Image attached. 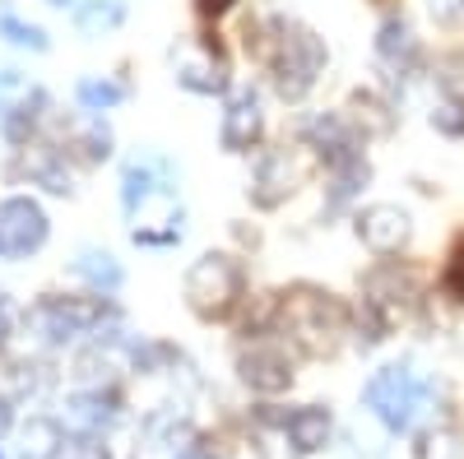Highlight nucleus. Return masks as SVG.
I'll return each instance as SVG.
<instances>
[{"label":"nucleus","instance_id":"f8f14e48","mask_svg":"<svg viewBox=\"0 0 464 459\" xmlns=\"http://www.w3.org/2000/svg\"><path fill=\"white\" fill-rule=\"evenodd\" d=\"M409 301H413V283H409V274H400V270H381V274H372V283H367V306L381 316V325H395V320L409 311Z\"/></svg>","mask_w":464,"mask_h":459},{"label":"nucleus","instance_id":"f03ea898","mask_svg":"<svg viewBox=\"0 0 464 459\" xmlns=\"http://www.w3.org/2000/svg\"><path fill=\"white\" fill-rule=\"evenodd\" d=\"M321 65H325L321 37L306 28V24L279 19V24H275V37H269V70H275V89L297 102L306 89L316 84Z\"/></svg>","mask_w":464,"mask_h":459},{"label":"nucleus","instance_id":"c756f323","mask_svg":"<svg viewBox=\"0 0 464 459\" xmlns=\"http://www.w3.org/2000/svg\"><path fill=\"white\" fill-rule=\"evenodd\" d=\"M181 459H200V454H181Z\"/></svg>","mask_w":464,"mask_h":459},{"label":"nucleus","instance_id":"9b49d317","mask_svg":"<svg viewBox=\"0 0 464 459\" xmlns=\"http://www.w3.org/2000/svg\"><path fill=\"white\" fill-rule=\"evenodd\" d=\"M297 181H302L297 158H288V153H265L260 167H256V181H251V200L260 209H275L279 200H288L297 190Z\"/></svg>","mask_w":464,"mask_h":459},{"label":"nucleus","instance_id":"39448f33","mask_svg":"<svg viewBox=\"0 0 464 459\" xmlns=\"http://www.w3.org/2000/svg\"><path fill=\"white\" fill-rule=\"evenodd\" d=\"M121 200H126V214H149L153 205H172L177 200V172L144 153V158H130L126 163V177H121Z\"/></svg>","mask_w":464,"mask_h":459},{"label":"nucleus","instance_id":"9d476101","mask_svg":"<svg viewBox=\"0 0 464 459\" xmlns=\"http://www.w3.org/2000/svg\"><path fill=\"white\" fill-rule=\"evenodd\" d=\"M177 80L196 93H223L227 89V61L214 52V47H200V43H186L177 52Z\"/></svg>","mask_w":464,"mask_h":459},{"label":"nucleus","instance_id":"b1692460","mask_svg":"<svg viewBox=\"0 0 464 459\" xmlns=\"http://www.w3.org/2000/svg\"><path fill=\"white\" fill-rule=\"evenodd\" d=\"M116 98H121V84H107V80H84V84H80V102H84L89 111H102V107H111Z\"/></svg>","mask_w":464,"mask_h":459},{"label":"nucleus","instance_id":"0eeeda50","mask_svg":"<svg viewBox=\"0 0 464 459\" xmlns=\"http://www.w3.org/2000/svg\"><path fill=\"white\" fill-rule=\"evenodd\" d=\"M242 380L251 390H288L293 386V358L279 339H256L251 349H242Z\"/></svg>","mask_w":464,"mask_h":459},{"label":"nucleus","instance_id":"2eb2a0df","mask_svg":"<svg viewBox=\"0 0 464 459\" xmlns=\"http://www.w3.org/2000/svg\"><path fill=\"white\" fill-rule=\"evenodd\" d=\"M116 417V408H111V399L107 395H74L70 404H65V423L74 427V432H102L107 423Z\"/></svg>","mask_w":464,"mask_h":459},{"label":"nucleus","instance_id":"dca6fc26","mask_svg":"<svg viewBox=\"0 0 464 459\" xmlns=\"http://www.w3.org/2000/svg\"><path fill=\"white\" fill-rule=\"evenodd\" d=\"M74 274H80L93 292L121 288V264H116L107 251H80V260H74Z\"/></svg>","mask_w":464,"mask_h":459},{"label":"nucleus","instance_id":"4be33fe9","mask_svg":"<svg viewBox=\"0 0 464 459\" xmlns=\"http://www.w3.org/2000/svg\"><path fill=\"white\" fill-rule=\"evenodd\" d=\"M0 37L5 43H14V47H28V52H43L47 47V37H43V28H33V24H24V19H0Z\"/></svg>","mask_w":464,"mask_h":459},{"label":"nucleus","instance_id":"6e6552de","mask_svg":"<svg viewBox=\"0 0 464 459\" xmlns=\"http://www.w3.org/2000/svg\"><path fill=\"white\" fill-rule=\"evenodd\" d=\"M98 316H102L98 301H61V297H52V301H43L33 311V330L43 334L47 343H65L74 334H84Z\"/></svg>","mask_w":464,"mask_h":459},{"label":"nucleus","instance_id":"5701e85b","mask_svg":"<svg viewBox=\"0 0 464 459\" xmlns=\"http://www.w3.org/2000/svg\"><path fill=\"white\" fill-rule=\"evenodd\" d=\"M432 126L446 130V135H459V130H464V102H459L455 93H441V98H437V107H432Z\"/></svg>","mask_w":464,"mask_h":459},{"label":"nucleus","instance_id":"aec40b11","mask_svg":"<svg viewBox=\"0 0 464 459\" xmlns=\"http://www.w3.org/2000/svg\"><path fill=\"white\" fill-rule=\"evenodd\" d=\"M56 445H61L56 423H47V417L28 423V432H24V459H52V450H56Z\"/></svg>","mask_w":464,"mask_h":459},{"label":"nucleus","instance_id":"7c9ffc66","mask_svg":"<svg viewBox=\"0 0 464 459\" xmlns=\"http://www.w3.org/2000/svg\"><path fill=\"white\" fill-rule=\"evenodd\" d=\"M376 5H385V0H376Z\"/></svg>","mask_w":464,"mask_h":459},{"label":"nucleus","instance_id":"ddd939ff","mask_svg":"<svg viewBox=\"0 0 464 459\" xmlns=\"http://www.w3.org/2000/svg\"><path fill=\"white\" fill-rule=\"evenodd\" d=\"M256 139H260V102H256V93L246 89V93L232 98L227 117H223V144H227V148H251Z\"/></svg>","mask_w":464,"mask_h":459},{"label":"nucleus","instance_id":"a878e982","mask_svg":"<svg viewBox=\"0 0 464 459\" xmlns=\"http://www.w3.org/2000/svg\"><path fill=\"white\" fill-rule=\"evenodd\" d=\"M227 5H232V0H200V10H205V14H223Z\"/></svg>","mask_w":464,"mask_h":459},{"label":"nucleus","instance_id":"4468645a","mask_svg":"<svg viewBox=\"0 0 464 459\" xmlns=\"http://www.w3.org/2000/svg\"><path fill=\"white\" fill-rule=\"evenodd\" d=\"M288 436H293V445L302 454L321 450L330 441V413L325 408H297V413H288Z\"/></svg>","mask_w":464,"mask_h":459},{"label":"nucleus","instance_id":"a211bd4d","mask_svg":"<svg viewBox=\"0 0 464 459\" xmlns=\"http://www.w3.org/2000/svg\"><path fill=\"white\" fill-rule=\"evenodd\" d=\"M121 19H126L121 0H80V5H74V24H80L84 33H107Z\"/></svg>","mask_w":464,"mask_h":459},{"label":"nucleus","instance_id":"c85d7f7f","mask_svg":"<svg viewBox=\"0 0 464 459\" xmlns=\"http://www.w3.org/2000/svg\"><path fill=\"white\" fill-rule=\"evenodd\" d=\"M52 5H61V10H70V14H74V5H80V0H52Z\"/></svg>","mask_w":464,"mask_h":459},{"label":"nucleus","instance_id":"bb28decb","mask_svg":"<svg viewBox=\"0 0 464 459\" xmlns=\"http://www.w3.org/2000/svg\"><path fill=\"white\" fill-rule=\"evenodd\" d=\"M5 325H10V306H5V297H0V339H5Z\"/></svg>","mask_w":464,"mask_h":459},{"label":"nucleus","instance_id":"423d86ee","mask_svg":"<svg viewBox=\"0 0 464 459\" xmlns=\"http://www.w3.org/2000/svg\"><path fill=\"white\" fill-rule=\"evenodd\" d=\"M47 242V214L33 200H5L0 205V260H19Z\"/></svg>","mask_w":464,"mask_h":459},{"label":"nucleus","instance_id":"7ed1b4c3","mask_svg":"<svg viewBox=\"0 0 464 459\" xmlns=\"http://www.w3.org/2000/svg\"><path fill=\"white\" fill-rule=\"evenodd\" d=\"M428 399H432V386H428V380H418L409 367H385V371L372 376V386H367V408L391 432L413 427L418 408L428 404Z\"/></svg>","mask_w":464,"mask_h":459},{"label":"nucleus","instance_id":"cd10ccee","mask_svg":"<svg viewBox=\"0 0 464 459\" xmlns=\"http://www.w3.org/2000/svg\"><path fill=\"white\" fill-rule=\"evenodd\" d=\"M10 427V399H0V432Z\"/></svg>","mask_w":464,"mask_h":459},{"label":"nucleus","instance_id":"20e7f679","mask_svg":"<svg viewBox=\"0 0 464 459\" xmlns=\"http://www.w3.org/2000/svg\"><path fill=\"white\" fill-rule=\"evenodd\" d=\"M237 297H242V270L227 255H200L196 264H190L186 301H190L196 316L218 320V316H227L232 306H237Z\"/></svg>","mask_w":464,"mask_h":459},{"label":"nucleus","instance_id":"393cba45","mask_svg":"<svg viewBox=\"0 0 464 459\" xmlns=\"http://www.w3.org/2000/svg\"><path fill=\"white\" fill-rule=\"evenodd\" d=\"M446 283H450V292H459V297H464V246H459V251H455V260H450Z\"/></svg>","mask_w":464,"mask_h":459},{"label":"nucleus","instance_id":"412c9836","mask_svg":"<svg viewBox=\"0 0 464 459\" xmlns=\"http://www.w3.org/2000/svg\"><path fill=\"white\" fill-rule=\"evenodd\" d=\"M52 459H107V445H102L98 436L80 432V436H65V441L52 450Z\"/></svg>","mask_w":464,"mask_h":459},{"label":"nucleus","instance_id":"6ab92c4d","mask_svg":"<svg viewBox=\"0 0 464 459\" xmlns=\"http://www.w3.org/2000/svg\"><path fill=\"white\" fill-rule=\"evenodd\" d=\"M24 172H28L33 181H43L52 196H65V190H70V177H65V167L52 158V153H33V158L24 163Z\"/></svg>","mask_w":464,"mask_h":459},{"label":"nucleus","instance_id":"f3484780","mask_svg":"<svg viewBox=\"0 0 464 459\" xmlns=\"http://www.w3.org/2000/svg\"><path fill=\"white\" fill-rule=\"evenodd\" d=\"M376 52H381V61H385V65H395V70H409V65H413V56H418V47H413L409 28H404V24H395V19L381 28V37H376Z\"/></svg>","mask_w":464,"mask_h":459},{"label":"nucleus","instance_id":"1a4fd4ad","mask_svg":"<svg viewBox=\"0 0 464 459\" xmlns=\"http://www.w3.org/2000/svg\"><path fill=\"white\" fill-rule=\"evenodd\" d=\"M413 233V223L400 205H372L362 218H358V237L376 251V255H395Z\"/></svg>","mask_w":464,"mask_h":459},{"label":"nucleus","instance_id":"f257e3e1","mask_svg":"<svg viewBox=\"0 0 464 459\" xmlns=\"http://www.w3.org/2000/svg\"><path fill=\"white\" fill-rule=\"evenodd\" d=\"M279 320H284V334L297 343L302 353H312V358H325L334 353L339 343H343V330H348V311L316 292V288H297L279 301Z\"/></svg>","mask_w":464,"mask_h":459}]
</instances>
